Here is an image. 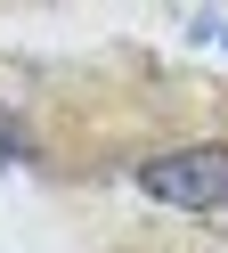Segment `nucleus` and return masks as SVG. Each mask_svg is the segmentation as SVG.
I'll list each match as a JSON object with an SVG mask.
<instances>
[{
	"label": "nucleus",
	"instance_id": "nucleus-2",
	"mask_svg": "<svg viewBox=\"0 0 228 253\" xmlns=\"http://www.w3.org/2000/svg\"><path fill=\"white\" fill-rule=\"evenodd\" d=\"M16 155H25V123H16V115H8V106H0V171H8V164H16Z\"/></svg>",
	"mask_w": 228,
	"mask_h": 253
},
{
	"label": "nucleus",
	"instance_id": "nucleus-1",
	"mask_svg": "<svg viewBox=\"0 0 228 253\" xmlns=\"http://www.w3.org/2000/svg\"><path fill=\"white\" fill-rule=\"evenodd\" d=\"M139 188L171 212H228V147H171V155H147Z\"/></svg>",
	"mask_w": 228,
	"mask_h": 253
}]
</instances>
